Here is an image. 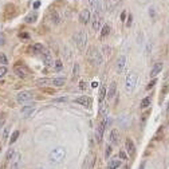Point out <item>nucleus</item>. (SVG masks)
I'll use <instances>...</instances> for the list:
<instances>
[{
  "instance_id": "6ab92c4d",
  "label": "nucleus",
  "mask_w": 169,
  "mask_h": 169,
  "mask_svg": "<svg viewBox=\"0 0 169 169\" xmlns=\"http://www.w3.org/2000/svg\"><path fill=\"white\" fill-rule=\"evenodd\" d=\"M119 165H121V160L117 158V157H114V158H112V160H109L108 169H117Z\"/></svg>"
},
{
  "instance_id": "a211bd4d",
  "label": "nucleus",
  "mask_w": 169,
  "mask_h": 169,
  "mask_svg": "<svg viewBox=\"0 0 169 169\" xmlns=\"http://www.w3.org/2000/svg\"><path fill=\"white\" fill-rule=\"evenodd\" d=\"M109 138H110V142H112V144H117L119 140V132L117 130V129H112Z\"/></svg>"
},
{
  "instance_id": "20e7f679",
  "label": "nucleus",
  "mask_w": 169,
  "mask_h": 169,
  "mask_svg": "<svg viewBox=\"0 0 169 169\" xmlns=\"http://www.w3.org/2000/svg\"><path fill=\"white\" fill-rule=\"evenodd\" d=\"M14 73L20 78H26L28 75V69L23 65V62H18V63L14 66Z\"/></svg>"
},
{
  "instance_id": "423d86ee",
  "label": "nucleus",
  "mask_w": 169,
  "mask_h": 169,
  "mask_svg": "<svg viewBox=\"0 0 169 169\" xmlns=\"http://www.w3.org/2000/svg\"><path fill=\"white\" fill-rule=\"evenodd\" d=\"M105 127H106V119H102V121L99 122V125H98V126H97V129H95V140H97V142L102 141Z\"/></svg>"
},
{
  "instance_id": "3c124183",
  "label": "nucleus",
  "mask_w": 169,
  "mask_h": 169,
  "mask_svg": "<svg viewBox=\"0 0 169 169\" xmlns=\"http://www.w3.org/2000/svg\"><path fill=\"white\" fill-rule=\"evenodd\" d=\"M97 86H98V82H97V81H94V82L91 83V87H94V89H95Z\"/></svg>"
},
{
  "instance_id": "aec40b11",
  "label": "nucleus",
  "mask_w": 169,
  "mask_h": 169,
  "mask_svg": "<svg viewBox=\"0 0 169 169\" xmlns=\"http://www.w3.org/2000/svg\"><path fill=\"white\" fill-rule=\"evenodd\" d=\"M43 50H44V48H43V46L40 44V43H34V44L30 47V52H32V54H38V52H42Z\"/></svg>"
},
{
  "instance_id": "c9c22d12",
  "label": "nucleus",
  "mask_w": 169,
  "mask_h": 169,
  "mask_svg": "<svg viewBox=\"0 0 169 169\" xmlns=\"http://www.w3.org/2000/svg\"><path fill=\"white\" fill-rule=\"evenodd\" d=\"M5 44V36H4V34L0 31V46H4Z\"/></svg>"
},
{
  "instance_id": "72a5a7b5",
  "label": "nucleus",
  "mask_w": 169,
  "mask_h": 169,
  "mask_svg": "<svg viewBox=\"0 0 169 169\" xmlns=\"http://www.w3.org/2000/svg\"><path fill=\"white\" fill-rule=\"evenodd\" d=\"M5 74H7V67H5V66H1V67H0V79H1Z\"/></svg>"
},
{
  "instance_id": "49530a36",
  "label": "nucleus",
  "mask_w": 169,
  "mask_h": 169,
  "mask_svg": "<svg viewBox=\"0 0 169 169\" xmlns=\"http://www.w3.org/2000/svg\"><path fill=\"white\" fill-rule=\"evenodd\" d=\"M40 7V1H35L34 3V8H39Z\"/></svg>"
},
{
  "instance_id": "473e14b6",
  "label": "nucleus",
  "mask_w": 169,
  "mask_h": 169,
  "mask_svg": "<svg viewBox=\"0 0 169 169\" xmlns=\"http://www.w3.org/2000/svg\"><path fill=\"white\" fill-rule=\"evenodd\" d=\"M112 146L110 145H108L106 146V150H105V158H109L110 157V154H112Z\"/></svg>"
},
{
  "instance_id": "603ef678",
  "label": "nucleus",
  "mask_w": 169,
  "mask_h": 169,
  "mask_svg": "<svg viewBox=\"0 0 169 169\" xmlns=\"http://www.w3.org/2000/svg\"><path fill=\"white\" fill-rule=\"evenodd\" d=\"M144 168H145V162H142L141 166H140V169H144Z\"/></svg>"
},
{
  "instance_id": "c85d7f7f",
  "label": "nucleus",
  "mask_w": 169,
  "mask_h": 169,
  "mask_svg": "<svg viewBox=\"0 0 169 169\" xmlns=\"http://www.w3.org/2000/svg\"><path fill=\"white\" fill-rule=\"evenodd\" d=\"M19 130H15L14 133H12V136H11V138H10V144H14V142H16V140L19 138Z\"/></svg>"
},
{
  "instance_id": "f704fd0d",
  "label": "nucleus",
  "mask_w": 169,
  "mask_h": 169,
  "mask_svg": "<svg viewBox=\"0 0 169 169\" xmlns=\"http://www.w3.org/2000/svg\"><path fill=\"white\" fill-rule=\"evenodd\" d=\"M99 113H101V115H104V117H106V114H108V109H105V106L102 104H101V108H99Z\"/></svg>"
},
{
  "instance_id": "bb28decb",
  "label": "nucleus",
  "mask_w": 169,
  "mask_h": 169,
  "mask_svg": "<svg viewBox=\"0 0 169 169\" xmlns=\"http://www.w3.org/2000/svg\"><path fill=\"white\" fill-rule=\"evenodd\" d=\"M36 18H38V15H36L35 12H32V14H30V15L26 18V22H27V23H34L35 20H36Z\"/></svg>"
},
{
  "instance_id": "4c0bfd02",
  "label": "nucleus",
  "mask_w": 169,
  "mask_h": 169,
  "mask_svg": "<svg viewBox=\"0 0 169 169\" xmlns=\"http://www.w3.org/2000/svg\"><path fill=\"white\" fill-rule=\"evenodd\" d=\"M78 67H79V66L75 63V65H74V69H73V77H74V78L78 77Z\"/></svg>"
},
{
  "instance_id": "a18cd8bd",
  "label": "nucleus",
  "mask_w": 169,
  "mask_h": 169,
  "mask_svg": "<svg viewBox=\"0 0 169 169\" xmlns=\"http://www.w3.org/2000/svg\"><path fill=\"white\" fill-rule=\"evenodd\" d=\"M65 101H67V98L63 97V98H58V99H55V102H65Z\"/></svg>"
},
{
  "instance_id": "ea45409f",
  "label": "nucleus",
  "mask_w": 169,
  "mask_h": 169,
  "mask_svg": "<svg viewBox=\"0 0 169 169\" xmlns=\"http://www.w3.org/2000/svg\"><path fill=\"white\" fill-rule=\"evenodd\" d=\"M119 158H121V160H126L127 158V156H126V153H125V152H119Z\"/></svg>"
},
{
  "instance_id": "dca6fc26",
  "label": "nucleus",
  "mask_w": 169,
  "mask_h": 169,
  "mask_svg": "<svg viewBox=\"0 0 169 169\" xmlns=\"http://www.w3.org/2000/svg\"><path fill=\"white\" fill-rule=\"evenodd\" d=\"M91 57H93V62H94L97 66L102 65V62H104L102 61V57H101V54L97 50H91Z\"/></svg>"
},
{
  "instance_id": "9d476101",
  "label": "nucleus",
  "mask_w": 169,
  "mask_h": 169,
  "mask_svg": "<svg viewBox=\"0 0 169 169\" xmlns=\"http://www.w3.org/2000/svg\"><path fill=\"white\" fill-rule=\"evenodd\" d=\"M20 165H22V154L15 153L11 160V169H20Z\"/></svg>"
},
{
  "instance_id": "2eb2a0df",
  "label": "nucleus",
  "mask_w": 169,
  "mask_h": 169,
  "mask_svg": "<svg viewBox=\"0 0 169 169\" xmlns=\"http://www.w3.org/2000/svg\"><path fill=\"white\" fill-rule=\"evenodd\" d=\"M75 104H79V105H82V106L90 108V106H91V99H90L89 97H86V95H82V97H79V98L75 99Z\"/></svg>"
},
{
  "instance_id": "58836bf2",
  "label": "nucleus",
  "mask_w": 169,
  "mask_h": 169,
  "mask_svg": "<svg viewBox=\"0 0 169 169\" xmlns=\"http://www.w3.org/2000/svg\"><path fill=\"white\" fill-rule=\"evenodd\" d=\"M156 82H157V81H156V78H153V79H152V81L149 82V84L146 86V89H148V90H149V89H152V87L154 86V84H156Z\"/></svg>"
},
{
  "instance_id": "6e6552de",
  "label": "nucleus",
  "mask_w": 169,
  "mask_h": 169,
  "mask_svg": "<svg viewBox=\"0 0 169 169\" xmlns=\"http://www.w3.org/2000/svg\"><path fill=\"white\" fill-rule=\"evenodd\" d=\"M126 57L125 55H121L118 58V61H117V65H115V69H117V73L118 74H122L126 69Z\"/></svg>"
},
{
  "instance_id": "39448f33",
  "label": "nucleus",
  "mask_w": 169,
  "mask_h": 169,
  "mask_svg": "<svg viewBox=\"0 0 169 169\" xmlns=\"http://www.w3.org/2000/svg\"><path fill=\"white\" fill-rule=\"evenodd\" d=\"M101 24H102V11H94L93 23H91L93 30H94V31H99Z\"/></svg>"
},
{
  "instance_id": "7c9ffc66",
  "label": "nucleus",
  "mask_w": 169,
  "mask_h": 169,
  "mask_svg": "<svg viewBox=\"0 0 169 169\" xmlns=\"http://www.w3.org/2000/svg\"><path fill=\"white\" fill-rule=\"evenodd\" d=\"M54 67H55V70H57V71H61V70L63 69V63H62V61H57V62H55Z\"/></svg>"
},
{
  "instance_id": "cd10ccee",
  "label": "nucleus",
  "mask_w": 169,
  "mask_h": 169,
  "mask_svg": "<svg viewBox=\"0 0 169 169\" xmlns=\"http://www.w3.org/2000/svg\"><path fill=\"white\" fill-rule=\"evenodd\" d=\"M149 105H150V97H146V98H144V99L141 101V108L142 109H146Z\"/></svg>"
},
{
  "instance_id": "f257e3e1",
  "label": "nucleus",
  "mask_w": 169,
  "mask_h": 169,
  "mask_svg": "<svg viewBox=\"0 0 169 169\" xmlns=\"http://www.w3.org/2000/svg\"><path fill=\"white\" fill-rule=\"evenodd\" d=\"M66 157V149L65 148H62V146H58L55 149H52L48 154V162L52 164V165H58V164H61Z\"/></svg>"
},
{
  "instance_id": "4be33fe9",
  "label": "nucleus",
  "mask_w": 169,
  "mask_h": 169,
  "mask_svg": "<svg viewBox=\"0 0 169 169\" xmlns=\"http://www.w3.org/2000/svg\"><path fill=\"white\" fill-rule=\"evenodd\" d=\"M110 30H112V28H110V24H104V26H102V30H101V38H106V36H108L109 34H110Z\"/></svg>"
},
{
  "instance_id": "f03ea898",
  "label": "nucleus",
  "mask_w": 169,
  "mask_h": 169,
  "mask_svg": "<svg viewBox=\"0 0 169 169\" xmlns=\"http://www.w3.org/2000/svg\"><path fill=\"white\" fill-rule=\"evenodd\" d=\"M137 74L136 73H129L126 74V77H125V90H126L127 93H132L134 91L136 86H137Z\"/></svg>"
},
{
  "instance_id": "9b49d317",
  "label": "nucleus",
  "mask_w": 169,
  "mask_h": 169,
  "mask_svg": "<svg viewBox=\"0 0 169 169\" xmlns=\"http://www.w3.org/2000/svg\"><path fill=\"white\" fill-rule=\"evenodd\" d=\"M79 22L83 24H87L89 22H90V11L89 10H82L81 12H79Z\"/></svg>"
},
{
  "instance_id": "5701e85b",
  "label": "nucleus",
  "mask_w": 169,
  "mask_h": 169,
  "mask_svg": "<svg viewBox=\"0 0 169 169\" xmlns=\"http://www.w3.org/2000/svg\"><path fill=\"white\" fill-rule=\"evenodd\" d=\"M105 97H106V86L102 84L99 89V97H98V101H99V104H102L105 101Z\"/></svg>"
},
{
  "instance_id": "79ce46f5",
  "label": "nucleus",
  "mask_w": 169,
  "mask_h": 169,
  "mask_svg": "<svg viewBox=\"0 0 169 169\" xmlns=\"http://www.w3.org/2000/svg\"><path fill=\"white\" fill-rule=\"evenodd\" d=\"M86 82H83V81H81L79 82V89H81V90H84V89H86Z\"/></svg>"
},
{
  "instance_id": "2f4dec72",
  "label": "nucleus",
  "mask_w": 169,
  "mask_h": 169,
  "mask_svg": "<svg viewBox=\"0 0 169 169\" xmlns=\"http://www.w3.org/2000/svg\"><path fill=\"white\" fill-rule=\"evenodd\" d=\"M8 133H10V126H5L4 127V132H3V141H7Z\"/></svg>"
},
{
  "instance_id": "7ed1b4c3",
  "label": "nucleus",
  "mask_w": 169,
  "mask_h": 169,
  "mask_svg": "<svg viewBox=\"0 0 169 169\" xmlns=\"http://www.w3.org/2000/svg\"><path fill=\"white\" fill-rule=\"evenodd\" d=\"M74 40L77 43L78 48L81 51H83L84 47H86V43H87V34L84 31H78L77 34L74 35Z\"/></svg>"
},
{
  "instance_id": "4468645a",
  "label": "nucleus",
  "mask_w": 169,
  "mask_h": 169,
  "mask_svg": "<svg viewBox=\"0 0 169 169\" xmlns=\"http://www.w3.org/2000/svg\"><path fill=\"white\" fill-rule=\"evenodd\" d=\"M125 145H126L127 154L134 156V154H136V145H134V142L132 141V138H126V141H125Z\"/></svg>"
},
{
  "instance_id": "f8f14e48",
  "label": "nucleus",
  "mask_w": 169,
  "mask_h": 169,
  "mask_svg": "<svg viewBox=\"0 0 169 169\" xmlns=\"http://www.w3.org/2000/svg\"><path fill=\"white\" fill-rule=\"evenodd\" d=\"M162 67H164L162 62H157V63H154L153 69H152V71H150V77H152V78H156L158 74L162 71Z\"/></svg>"
},
{
  "instance_id": "864d4df0",
  "label": "nucleus",
  "mask_w": 169,
  "mask_h": 169,
  "mask_svg": "<svg viewBox=\"0 0 169 169\" xmlns=\"http://www.w3.org/2000/svg\"><path fill=\"white\" fill-rule=\"evenodd\" d=\"M0 153H1V145H0Z\"/></svg>"
},
{
  "instance_id": "e433bc0d",
  "label": "nucleus",
  "mask_w": 169,
  "mask_h": 169,
  "mask_svg": "<svg viewBox=\"0 0 169 169\" xmlns=\"http://www.w3.org/2000/svg\"><path fill=\"white\" fill-rule=\"evenodd\" d=\"M0 62H1L3 65H7V63H8V61H7V57H5V55H4V54H0Z\"/></svg>"
},
{
  "instance_id": "de8ad7c7",
  "label": "nucleus",
  "mask_w": 169,
  "mask_h": 169,
  "mask_svg": "<svg viewBox=\"0 0 169 169\" xmlns=\"http://www.w3.org/2000/svg\"><path fill=\"white\" fill-rule=\"evenodd\" d=\"M125 16H126V12L123 11L122 14H121V20H125Z\"/></svg>"
},
{
  "instance_id": "09e8293b",
  "label": "nucleus",
  "mask_w": 169,
  "mask_h": 169,
  "mask_svg": "<svg viewBox=\"0 0 169 169\" xmlns=\"http://www.w3.org/2000/svg\"><path fill=\"white\" fill-rule=\"evenodd\" d=\"M168 87H169V86L166 84L165 87H164V90H162V94H166V93H168Z\"/></svg>"
},
{
  "instance_id": "f3484780",
  "label": "nucleus",
  "mask_w": 169,
  "mask_h": 169,
  "mask_svg": "<svg viewBox=\"0 0 169 169\" xmlns=\"http://www.w3.org/2000/svg\"><path fill=\"white\" fill-rule=\"evenodd\" d=\"M115 91H117V83H115V82H112L110 86H109V90H108V99H113V98H114Z\"/></svg>"
},
{
  "instance_id": "1a4fd4ad",
  "label": "nucleus",
  "mask_w": 169,
  "mask_h": 169,
  "mask_svg": "<svg viewBox=\"0 0 169 169\" xmlns=\"http://www.w3.org/2000/svg\"><path fill=\"white\" fill-rule=\"evenodd\" d=\"M42 57H43V61H44V65L47 67H51V66H54V62H52V55L48 50H43L42 51Z\"/></svg>"
},
{
  "instance_id": "a19ab883",
  "label": "nucleus",
  "mask_w": 169,
  "mask_h": 169,
  "mask_svg": "<svg viewBox=\"0 0 169 169\" xmlns=\"http://www.w3.org/2000/svg\"><path fill=\"white\" fill-rule=\"evenodd\" d=\"M132 19H133V16H132V14H129V18H127V22H126L127 27H130L132 26Z\"/></svg>"
},
{
  "instance_id": "37998d69",
  "label": "nucleus",
  "mask_w": 169,
  "mask_h": 169,
  "mask_svg": "<svg viewBox=\"0 0 169 169\" xmlns=\"http://www.w3.org/2000/svg\"><path fill=\"white\" fill-rule=\"evenodd\" d=\"M104 51H105V54H110V51H112V48H110V47L109 46H104Z\"/></svg>"
},
{
  "instance_id": "a878e982",
  "label": "nucleus",
  "mask_w": 169,
  "mask_h": 169,
  "mask_svg": "<svg viewBox=\"0 0 169 169\" xmlns=\"http://www.w3.org/2000/svg\"><path fill=\"white\" fill-rule=\"evenodd\" d=\"M51 83V79H48V78H40V79H38L36 81V84L38 86H46V84Z\"/></svg>"
},
{
  "instance_id": "6e6d98bb",
  "label": "nucleus",
  "mask_w": 169,
  "mask_h": 169,
  "mask_svg": "<svg viewBox=\"0 0 169 169\" xmlns=\"http://www.w3.org/2000/svg\"><path fill=\"white\" fill-rule=\"evenodd\" d=\"M168 109H169V104H168Z\"/></svg>"
},
{
  "instance_id": "0eeeda50",
  "label": "nucleus",
  "mask_w": 169,
  "mask_h": 169,
  "mask_svg": "<svg viewBox=\"0 0 169 169\" xmlns=\"http://www.w3.org/2000/svg\"><path fill=\"white\" fill-rule=\"evenodd\" d=\"M16 99L19 104H27L32 99V93L31 91H20L18 95H16Z\"/></svg>"
},
{
  "instance_id": "8fccbe9b",
  "label": "nucleus",
  "mask_w": 169,
  "mask_h": 169,
  "mask_svg": "<svg viewBox=\"0 0 169 169\" xmlns=\"http://www.w3.org/2000/svg\"><path fill=\"white\" fill-rule=\"evenodd\" d=\"M150 16H152V18H154V8H150Z\"/></svg>"
},
{
  "instance_id": "5fc2aeb1",
  "label": "nucleus",
  "mask_w": 169,
  "mask_h": 169,
  "mask_svg": "<svg viewBox=\"0 0 169 169\" xmlns=\"http://www.w3.org/2000/svg\"><path fill=\"white\" fill-rule=\"evenodd\" d=\"M38 169H46V168H38Z\"/></svg>"
},
{
  "instance_id": "b1692460",
  "label": "nucleus",
  "mask_w": 169,
  "mask_h": 169,
  "mask_svg": "<svg viewBox=\"0 0 169 169\" xmlns=\"http://www.w3.org/2000/svg\"><path fill=\"white\" fill-rule=\"evenodd\" d=\"M51 83L55 84L57 87H62V86L66 83V79L65 78H54V79L51 81Z\"/></svg>"
},
{
  "instance_id": "ddd939ff",
  "label": "nucleus",
  "mask_w": 169,
  "mask_h": 169,
  "mask_svg": "<svg viewBox=\"0 0 169 169\" xmlns=\"http://www.w3.org/2000/svg\"><path fill=\"white\" fill-rule=\"evenodd\" d=\"M50 19H51V22H52L55 26H59V24L62 23V16L59 15L55 10H51L50 11Z\"/></svg>"
},
{
  "instance_id": "c03bdc74",
  "label": "nucleus",
  "mask_w": 169,
  "mask_h": 169,
  "mask_svg": "<svg viewBox=\"0 0 169 169\" xmlns=\"http://www.w3.org/2000/svg\"><path fill=\"white\" fill-rule=\"evenodd\" d=\"M19 36H20V38H24V39L30 38V35H28L27 32H20V34H19Z\"/></svg>"
},
{
  "instance_id": "393cba45",
  "label": "nucleus",
  "mask_w": 169,
  "mask_h": 169,
  "mask_svg": "<svg viewBox=\"0 0 169 169\" xmlns=\"http://www.w3.org/2000/svg\"><path fill=\"white\" fill-rule=\"evenodd\" d=\"M32 110H34V105H31V106H26V108L22 109V113H23L26 117H30L31 113H32Z\"/></svg>"
},
{
  "instance_id": "c756f323",
  "label": "nucleus",
  "mask_w": 169,
  "mask_h": 169,
  "mask_svg": "<svg viewBox=\"0 0 169 169\" xmlns=\"http://www.w3.org/2000/svg\"><path fill=\"white\" fill-rule=\"evenodd\" d=\"M15 153H16L15 149H12V148H11V149L8 150V153H7V157H5V160H7V161H11L12 157L15 156Z\"/></svg>"
},
{
  "instance_id": "412c9836",
  "label": "nucleus",
  "mask_w": 169,
  "mask_h": 169,
  "mask_svg": "<svg viewBox=\"0 0 169 169\" xmlns=\"http://www.w3.org/2000/svg\"><path fill=\"white\" fill-rule=\"evenodd\" d=\"M89 3H90V5H91V8L94 11H102L101 0H89Z\"/></svg>"
}]
</instances>
